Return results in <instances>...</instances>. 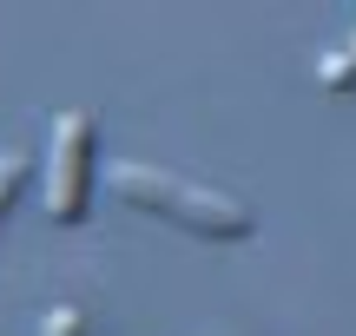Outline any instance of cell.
Wrapping results in <instances>:
<instances>
[{
  "label": "cell",
  "instance_id": "obj_1",
  "mask_svg": "<svg viewBox=\"0 0 356 336\" xmlns=\"http://www.w3.org/2000/svg\"><path fill=\"white\" fill-rule=\"evenodd\" d=\"M113 192L126 198V205L178 224V231H191V237L238 244V237L257 231V218H251L244 198L218 192V185H191V178H178V171H159V165H139V158H119L113 165Z\"/></svg>",
  "mask_w": 356,
  "mask_h": 336
},
{
  "label": "cell",
  "instance_id": "obj_2",
  "mask_svg": "<svg viewBox=\"0 0 356 336\" xmlns=\"http://www.w3.org/2000/svg\"><path fill=\"white\" fill-rule=\"evenodd\" d=\"M92 158H99V126L92 112L53 119V158H47V218L53 224H86L92 211Z\"/></svg>",
  "mask_w": 356,
  "mask_h": 336
},
{
  "label": "cell",
  "instance_id": "obj_3",
  "mask_svg": "<svg viewBox=\"0 0 356 336\" xmlns=\"http://www.w3.org/2000/svg\"><path fill=\"white\" fill-rule=\"evenodd\" d=\"M317 79H323V92H350L356 86V33H350L343 53H330V60L317 66Z\"/></svg>",
  "mask_w": 356,
  "mask_h": 336
},
{
  "label": "cell",
  "instance_id": "obj_4",
  "mask_svg": "<svg viewBox=\"0 0 356 336\" xmlns=\"http://www.w3.org/2000/svg\"><path fill=\"white\" fill-rule=\"evenodd\" d=\"M20 185H26V152H7V158H0V224H7L13 198H20Z\"/></svg>",
  "mask_w": 356,
  "mask_h": 336
},
{
  "label": "cell",
  "instance_id": "obj_5",
  "mask_svg": "<svg viewBox=\"0 0 356 336\" xmlns=\"http://www.w3.org/2000/svg\"><path fill=\"white\" fill-rule=\"evenodd\" d=\"M40 336H86V310H73V303H60V310L40 324Z\"/></svg>",
  "mask_w": 356,
  "mask_h": 336
}]
</instances>
